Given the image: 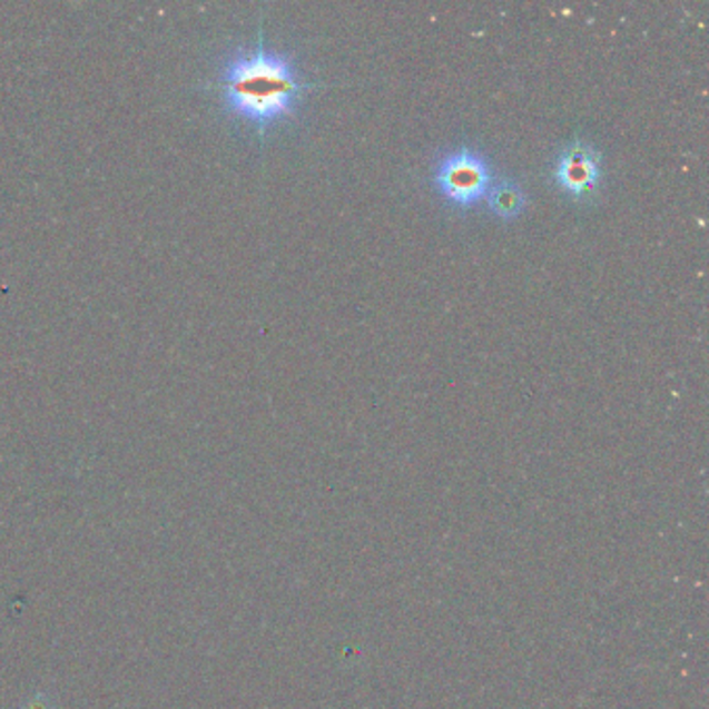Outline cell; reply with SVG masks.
I'll return each mask as SVG.
<instances>
[{
	"label": "cell",
	"instance_id": "cell-1",
	"mask_svg": "<svg viewBox=\"0 0 709 709\" xmlns=\"http://www.w3.org/2000/svg\"><path fill=\"white\" fill-rule=\"evenodd\" d=\"M308 90L311 83L302 78L296 63L265 45L263 30L256 47L237 52L219 78L225 109L260 136L294 117Z\"/></svg>",
	"mask_w": 709,
	"mask_h": 709
},
{
	"label": "cell",
	"instance_id": "cell-3",
	"mask_svg": "<svg viewBox=\"0 0 709 709\" xmlns=\"http://www.w3.org/2000/svg\"><path fill=\"white\" fill-rule=\"evenodd\" d=\"M601 155L593 144L574 138L553 160L552 179L574 203H591L601 188Z\"/></svg>",
	"mask_w": 709,
	"mask_h": 709
},
{
	"label": "cell",
	"instance_id": "cell-4",
	"mask_svg": "<svg viewBox=\"0 0 709 709\" xmlns=\"http://www.w3.org/2000/svg\"><path fill=\"white\" fill-rule=\"evenodd\" d=\"M488 205L500 219L510 221L521 215L522 208L526 205V196L516 181L505 177L491 184L488 191Z\"/></svg>",
	"mask_w": 709,
	"mask_h": 709
},
{
	"label": "cell",
	"instance_id": "cell-2",
	"mask_svg": "<svg viewBox=\"0 0 709 709\" xmlns=\"http://www.w3.org/2000/svg\"><path fill=\"white\" fill-rule=\"evenodd\" d=\"M433 184L443 198L456 208H471L479 205L493 184L488 160L462 146L450 152L437 165Z\"/></svg>",
	"mask_w": 709,
	"mask_h": 709
},
{
	"label": "cell",
	"instance_id": "cell-5",
	"mask_svg": "<svg viewBox=\"0 0 709 709\" xmlns=\"http://www.w3.org/2000/svg\"><path fill=\"white\" fill-rule=\"evenodd\" d=\"M19 709H55V703L47 693H36L28 701H23Z\"/></svg>",
	"mask_w": 709,
	"mask_h": 709
}]
</instances>
